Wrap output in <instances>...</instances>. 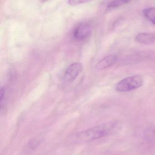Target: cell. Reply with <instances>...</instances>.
Returning <instances> with one entry per match:
<instances>
[{
  "instance_id": "8",
  "label": "cell",
  "mask_w": 155,
  "mask_h": 155,
  "mask_svg": "<svg viewBox=\"0 0 155 155\" xmlns=\"http://www.w3.org/2000/svg\"><path fill=\"white\" fill-rule=\"evenodd\" d=\"M144 17L155 25V7H149L145 9L143 11Z\"/></svg>"
},
{
  "instance_id": "6",
  "label": "cell",
  "mask_w": 155,
  "mask_h": 155,
  "mask_svg": "<svg viewBox=\"0 0 155 155\" xmlns=\"http://www.w3.org/2000/svg\"><path fill=\"white\" fill-rule=\"evenodd\" d=\"M135 40L140 44H152L155 42V34L146 32L140 33L135 37Z\"/></svg>"
},
{
  "instance_id": "1",
  "label": "cell",
  "mask_w": 155,
  "mask_h": 155,
  "mask_svg": "<svg viewBox=\"0 0 155 155\" xmlns=\"http://www.w3.org/2000/svg\"><path fill=\"white\" fill-rule=\"evenodd\" d=\"M122 125V123L117 120L105 122L77 134L76 140L85 142L98 139L118 132Z\"/></svg>"
},
{
  "instance_id": "2",
  "label": "cell",
  "mask_w": 155,
  "mask_h": 155,
  "mask_svg": "<svg viewBox=\"0 0 155 155\" xmlns=\"http://www.w3.org/2000/svg\"><path fill=\"white\" fill-rule=\"evenodd\" d=\"M144 83L142 77L138 75L127 77L118 82L116 86L117 91L120 92H128L141 87Z\"/></svg>"
},
{
  "instance_id": "5",
  "label": "cell",
  "mask_w": 155,
  "mask_h": 155,
  "mask_svg": "<svg viewBox=\"0 0 155 155\" xmlns=\"http://www.w3.org/2000/svg\"><path fill=\"white\" fill-rule=\"evenodd\" d=\"M117 60V57L116 55H108L98 62L96 68L99 70L106 69L115 64Z\"/></svg>"
},
{
  "instance_id": "10",
  "label": "cell",
  "mask_w": 155,
  "mask_h": 155,
  "mask_svg": "<svg viewBox=\"0 0 155 155\" xmlns=\"http://www.w3.org/2000/svg\"><path fill=\"white\" fill-rule=\"evenodd\" d=\"M5 94H6V89L5 87H2L1 90V93H0V97H1V106L2 107L3 105V102L5 99Z\"/></svg>"
},
{
  "instance_id": "11",
  "label": "cell",
  "mask_w": 155,
  "mask_h": 155,
  "mask_svg": "<svg viewBox=\"0 0 155 155\" xmlns=\"http://www.w3.org/2000/svg\"><path fill=\"white\" fill-rule=\"evenodd\" d=\"M87 2V1H78V0H75V1H68V4L71 6H75V5H78L80 4L85 3V2Z\"/></svg>"
},
{
  "instance_id": "4",
  "label": "cell",
  "mask_w": 155,
  "mask_h": 155,
  "mask_svg": "<svg viewBox=\"0 0 155 155\" xmlns=\"http://www.w3.org/2000/svg\"><path fill=\"white\" fill-rule=\"evenodd\" d=\"M83 68V66L80 62H75L69 66L64 75L66 81L69 82L74 81L80 74Z\"/></svg>"
},
{
  "instance_id": "9",
  "label": "cell",
  "mask_w": 155,
  "mask_h": 155,
  "mask_svg": "<svg viewBox=\"0 0 155 155\" xmlns=\"http://www.w3.org/2000/svg\"><path fill=\"white\" fill-rule=\"evenodd\" d=\"M130 1H126V0H119V1H113L110 2L108 3L107 8V9H113L123 6L125 4L129 3Z\"/></svg>"
},
{
  "instance_id": "3",
  "label": "cell",
  "mask_w": 155,
  "mask_h": 155,
  "mask_svg": "<svg viewBox=\"0 0 155 155\" xmlns=\"http://www.w3.org/2000/svg\"><path fill=\"white\" fill-rule=\"evenodd\" d=\"M91 33L92 28L90 24L84 22L76 27L73 31V37L77 40H85L91 37Z\"/></svg>"
},
{
  "instance_id": "7",
  "label": "cell",
  "mask_w": 155,
  "mask_h": 155,
  "mask_svg": "<svg viewBox=\"0 0 155 155\" xmlns=\"http://www.w3.org/2000/svg\"><path fill=\"white\" fill-rule=\"evenodd\" d=\"M144 138L147 142L155 145V127H149L144 132Z\"/></svg>"
}]
</instances>
